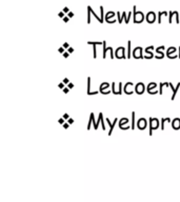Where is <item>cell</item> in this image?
I'll use <instances>...</instances> for the list:
<instances>
[{"mask_svg":"<svg viewBox=\"0 0 180 202\" xmlns=\"http://www.w3.org/2000/svg\"><path fill=\"white\" fill-rule=\"evenodd\" d=\"M63 12H64V13H70V9L68 7H63Z\"/></svg>","mask_w":180,"mask_h":202,"instance_id":"43","label":"cell"},{"mask_svg":"<svg viewBox=\"0 0 180 202\" xmlns=\"http://www.w3.org/2000/svg\"><path fill=\"white\" fill-rule=\"evenodd\" d=\"M154 49H155V47L153 45H150V46H147V47H145V49H144V51H153Z\"/></svg>","mask_w":180,"mask_h":202,"instance_id":"38","label":"cell"},{"mask_svg":"<svg viewBox=\"0 0 180 202\" xmlns=\"http://www.w3.org/2000/svg\"><path fill=\"white\" fill-rule=\"evenodd\" d=\"M68 88H74V84H73L72 82H70L69 84H68Z\"/></svg>","mask_w":180,"mask_h":202,"instance_id":"51","label":"cell"},{"mask_svg":"<svg viewBox=\"0 0 180 202\" xmlns=\"http://www.w3.org/2000/svg\"><path fill=\"white\" fill-rule=\"evenodd\" d=\"M117 121H118L117 118H115V120L113 121V122H111V121H110V118H106V122H108V124L110 125V130H108V136H111V135H112V133H113V130H114L115 125H116V123H117Z\"/></svg>","mask_w":180,"mask_h":202,"instance_id":"9","label":"cell"},{"mask_svg":"<svg viewBox=\"0 0 180 202\" xmlns=\"http://www.w3.org/2000/svg\"><path fill=\"white\" fill-rule=\"evenodd\" d=\"M88 23H91V15H92V13H91V10H90V7L88 5Z\"/></svg>","mask_w":180,"mask_h":202,"instance_id":"32","label":"cell"},{"mask_svg":"<svg viewBox=\"0 0 180 202\" xmlns=\"http://www.w3.org/2000/svg\"><path fill=\"white\" fill-rule=\"evenodd\" d=\"M63 127H64V128L66 130V128H69V127H70V124L69 123H64V124H63Z\"/></svg>","mask_w":180,"mask_h":202,"instance_id":"53","label":"cell"},{"mask_svg":"<svg viewBox=\"0 0 180 202\" xmlns=\"http://www.w3.org/2000/svg\"><path fill=\"white\" fill-rule=\"evenodd\" d=\"M68 52H69L70 54H72V53L74 52V49H73V47H70V49H68Z\"/></svg>","mask_w":180,"mask_h":202,"instance_id":"52","label":"cell"},{"mask_svg":"<svg viewBox=\"0 0 180 202\" xmlns=\"http://www.w3.org/2000/svg\"><path fill=\"white\" fill-rule=\"evenodd\" d=\"M145 52V54H147L149 56H151V57H154V54L152 53V51H144Z\"/></svg>","mask_w":180,"mask_h":202,"instance_id":"39","label":"cell"},{"mask_svg":"<svg viewBox=\"0 0 180 202\" xmlns=\"http://www.w3.org/2000/svg\"><path fill=\"white\" fill-rule=\"evenodd\" d=\"M69 20H70V17L69 16H66L64 18H63V21H64V22H69Z\"/></svg>","mask_w":180,"mask_h":202,"instance_id":"47","label":"cell"},{"mask_svg":"<svg viewBox=\"0 0 180 202\" xmlns=\"http://www.w3.org/2000/svg\"><path fill=\"white\" fill-rule=\"evenodd\" d=\"M69 92H70V88H63V93H64V94H68Z\"/></svg>","mask_w":180,"mask_h":202,"instance_id":"46","label":"cell"},{"mask_svg":"<svg viewBox=\"0 0 180 202\" xmlns=\"http://www.w3.org/2000/svg\"><path fill=\"white\" fill-rule=\"evenodd\" d=\"M69 56H70V53H69V52H64V53H63V57H66V58H68Z\"/></svg>","mask_w":180,"mask_h":202,"instance_id":"48","label":"cell"},{"mask_svg":"<svg viewBox=\"0 0 180 202\" xmlns=\"http://www.w3.org/2000/svg\"><path fill=\"white\" fill-rule=\"evenodd\" d=\"M88 7H90V5H88ZM90 10H91V13H92V14H93V16L95 17L96 19H97V20H98V21H99V22L101 23V18H100V17H99V16H98V15H97V14H96V13H95V12H94V11H93L92 7H90Z\"/></svg>","mask_w":180,"mask_h":202,"instance_id":"26","label":"cell"},{"mask_svg":"<svg viewBox=\"0 0 180 202\" xmlns=\"http://www.w3.org/2000/svg\"><path fill=\"white\" fill-rule=\"evenodd\" d=\"M103 117V114L102 113H99V116H98V120L96 121V124L94 125V130H98V126H99V123L101 122V118Z\"/></svg>","mask_w":180,"mask_h":202,"instance_id":"19","label":"cell"},{"mask_svg":"<svg viewBox=\"0 0 180 202\" xmlns=\"http://www.w3.org/2000/svg\"><path fill=\"white\" fill-rule=\"evenodd\" d=\"M122 94V83H118V95H121Z\"/></svg>","mask_w":180,"mask_h":202,"instance_id":"36","label":"cell"},{"mask_svg":"<svg viewBox=\"0 0 180 202\" xmlns=\"http://www.w3.org/2000/svg\"><path fill=\"white\" fill-rule=\"evenodd\" d=\"M64 49H64L63 46H62V47H59V49H58V52H59V53H61V54H63V53H64Z\"/></svg>","mask_w":180,"mask_h":202,"instance_id":"41","label":"cell"},{"mask_svg":"<svg viewBox=\"0 0 180 202\" xmlns=\"http://www.w3.org/2000/svg\"><path fill=\"white\" fill-rule=\"evenodd\" d=\"M157 19V16L155 12H149V13L145 15V20L147 21V23H154Z\"/></svg>","mask_w":180,"mask_h":202,"instance_id":"7","label":"cell"},{"mask_svg":"<svg viewBox=\"0 0 180 202\" xmlns=\"http://www.w3.org/2000/svg\"><path fill=\"white\" fill-rule=\"evenodd\" d=\"M131 86H133V82H126L124 84V88H123V92H124L126 95H132L134 92L133 91H130L128 88H131Z\"/></svg>","mask_w":180,"mask_h":202,"instance_id":"11","label":"cell"},{"mask_svg":"<svg viewBox=\"0 0 180 202\" xmlns=\"http://www.w3.org/2000/svg\"><path fill=\"white\" fill-rule=\"evenodd\" d=\"M117 17H118V22L122 23V20H123V18H124V17L122 16V14H120L119 12H118V13H117Z\"/></svg>","mask_w":180,"mask_h":202,"instance_id":"34","label":"cell"},{"mask_svg":"<svg viewBox=\"0 0 180 202\" xmlns=\"http://www.w3.org/2000/svg\"><path fill=\"white\" fill-rule=\"evenodd\" d=\"M63 119H66V120H69V119H70V115L69 114H64V115H63Z\"/></svg>","mask_w":180,"mask_h":202,"instance_id":"42","label":"cell"},{"mask_svg":"<svg viewBox=\"0 0 180 202\" xmlns=\"http://www.w3.org/2000/svg\"><path fill=\"white\" fill-rule=\"evenodd\" d=\"M132 130H135V112L132 113Z\"/></svg>","mask_w":180,"mask_h":202,"instance_id":"31","label":"cell"},{"mask_svg":"<svg viewBox=\"0 0 180 202\" xmlns=\"http://www.w3.org/2000/svg\"><path fill=\"white\" fill-rule=\"evenodd\" d=\"M131 45H132V42L131 41H128V55H126V57H128V59H130L132 57V51H131Z\"/></svg>","mask_w":180,"mask_h":202,"instance_id":"25","label":"cell"},{"mask_svg":"<svg viewBox=\"0 0 180 202\" xmlns=\"http://www.w3.org/2000/svg\"><path fill=\"white\" fill-rule=\"evenodd\" d=\"M63 47H64V49H70V47H71V46H70V44L68 42H66L64 43V44H63Z\"/></svg>","mask_w":180,"mask_h":202,"instance_id":"44","label":"cell"},{"mask_svg":"<svg viewBox=\"0 0 180 202\" xmlns=\"http://www.w3.org/2000/svg\"><path fill=\"white\" fill-rule=\"evenodd\" d=\"M73 122H74V120H73V119H71V118H70V119H69V122H68V123H69V124H72Z\"/></svg>","mask_w":180,"mask_h":202,"instance_id":"56","label":"cell"},{"mask_svg":"<svg viewBox=\"0 0 180 202\" xmlns=\"http://www.w3.org/2000/svg\"><path fill=\"white\" fill-rule=\"evenodd\" d=\"M167 15H169V14H167V12H165V11H164V12H159V13H158V17H157L158 23H159V24L161 23V21H162V16H167Z\"/></svg>","mask_w":180,"mask_h":202,"instance_id":"15","label":"cell"},{"mask_svg":"<svg viewBox=\"0 0 180 202\" xmlns=\"http://www.w3.org/2000/svg\"><path fill=\"white\" fill-rule=\"evenodd\" d=\"M177 49L175 47V46H171V47H169L167 51V56L169 57V58H171V56H172V54H174V53H176Z\"/></svg>","mask_w":180,"mask_h":202,"instance_id":"14","label":"cell"},{"mask_svg":"<svg viewBox=\"0 0 180 202\" xmlns=\"http://www.w3.org/2000/svg\"><path fill=\"white\" fill-rule=\"evenodd\" d=\"M174 14H175V11H170V12H169V22H170V23L173 22Z\"/></svg>","mask_w":180,"mask_h":202,"instance_id":"27","label":"cell"},{"mask_svg":"<svg viewBox=\"0 0 180 202\" xmlns=\"http://www.w3.org/2000/svg\"><path fill=\"white\" fill-rule=\"evenodd\" d=\"M99 10H100V18H101V23H103V21H104V9H103V7L102 5H100L99 7Z\"/></svg>","mask_w":180,"mask_h":202,"instance_id":"22","label":"cell"},{"mask_svg":"<svg viewBox=\"0 0 180 202\" xmlns=\"http://www.w3.org/2000/svg\"><path fill=\"white\" fill-rule=\"evenodd\" d=\"M108 88H110V83H108V82H103V83H101V84H100L99 92L101 93V92L105 91V90H108Z\"/></svg>","mask_w":180,"mask_h":202,"instance_id":"16","label":"cell"},{"mask_svg":"<svg viewBox=\"0 0 180 202\" xmlns=\"http://www.w3.org/2000/svg\"><path fill=\"white\" fill-rule=\"evenodd\" d=\"M178 58L180 59V46H179V54H178Z\"/></svg>","mask_w":180,"mask_h":202,"instance_id":"57","label":"cell"},{"mask_svg":"<svg viewBox=\"0 0 180 202\" xmlns=\"http://www.w3.org/2000/svg\"><path fill=\"white\" fill-rule=\"evenodd\" d=\"M88 44H91L93 45V56H94V58L97 57V45H102V43L103 42H93V41H88Z\"/></svg>","mask_w":180,"mask_h":202,"instance_id":"10","label":"cell"},{"mask_svg":"<svg viewBox=\"0 0 180 202\" xmlns=\"http://www.w3.org/2000/svg\"><path fill=\"white\" fill-rule=\"evenodd\" d=\"M169 86H170L171 88H172V91H173V96H172V100H174L175 99V97H176V94H177V92H178V90H179V88H180V82L177 84V86L176 88H174V85L172 84V83H169Z\"/></svg>","mask_w":180,"mask_h":202,"instance_id":"12","label":"cell"},{"mask_svg":"<svg viewBox=\"0 0 180 202\" xmlns=\"http://www.w3.org/2000/svg\"><path fill=\"white\" fill-rule=\"evenodd\" d=\"M108 52H110V55H111V59H114L115 55H114V51H113V47L112 46H110V47H108Z\"/></svg>","mask_w":180,"mask_h":202,"instance_id":"35","label":"cell"},{"mask_svg":"<svg viewBox=\"0 0 180 202\" xmlns=\"http://www.w3.org/2000/svg\"><path fill=\"white\" fill-rule=\"evenodd\" d=\"M147 126V121L145 118H140L139 120L137 121V127L140 130H144Z\"/></svg>","mask_w":180,"mask_h":202,"instance_id":"8","label":"cell"},{"mask_svg":"<svg viewBox=\"0 0 180 202\" xmlns=\"http://www.w3.org/2000/svg\"><path fill=\"white\" fill-rule=\"evenodd\" d=\"M93 118H94V113H91V115H90V120H88V126H86L88 130H91V126H92V122H93Z\"/></svg>","mask_w":180,"mask_h":202,"instance_id":"24","label":"cell"},{"mask_svg":"<svg viewBox=\"0 0 180 202\" xmlns=\"http://www.w3.org/2000/svg\"><path fill=\"white\" fill-rule=\"evenodd\" d=\"M169 83L170 82H164V83H160V90H159V94L162 95L163 93H162V88H163V86H169Z\"/></svg>","mask_w":180,"mask_h":202,"instance_id":"29","label":"cell"},{"mask_svg":"<svg viewBox=\"0 0 180 202\" xmlns=\"http://www.w3.org/2000/svg\"><path fill=\"white\" fill-rule=\"evenodd\" d=\"M145 19V15H144L141 11H137L136 5L133 7V21L134 23H141Z\"/></svg>","mask_w":180,"mask_h":202,"instance_id":"1","label":"cell"},{"mask_svg":"<svg viewBox=\"0 0 180 202\" xmlns=\"http://www.w3.org/2000/svg\"><path fill=\"white\" fill-rule=\"evenodd\" d=\"M149 123H150V136L153 135V130H157L159 127V119L157 118H149Z\"/></svg>","mask_w":180,"mask_h":202,"instance_id":"2","label":"cell"},{"mask_svg":"<svg viewBox=\"0 0 180 202\" xmlns=\"http://www.w3.org/2000/svg\"><path fill=\"white\" fill-rule=\"evenodd\" d=\"M115 57L117 59H128L125 56V47L124 46H119L115 51Z\"/></svg>","mask_w":180,"mask_h":202,"instance_id":"3","label":"cell"},{"mask_svg":"<svg viewBox=\"0 0 180 202\" xmlns=\"http://www.w3.org/2000/svg\"><path fill=\"white\" fill-rule=\"evenodd\" d=\"M145 91V86H144V83L142 82H138L137 84L135 85V93L137 95H142Z\"/></svg>","mask_w":180,"mask_h":202,"instance_id":"6","label":"cell"},{"mask_svg":"<svg viewBox=\"0 0 180 202\" xmlns=\"http://www.w3.org/2000/svg\"><path fill=\"white\" fill-rule=\"evenodd\" d=\"M63 83H64V84H69V83H70V80H69L68 78H66L64 80H63Z\"/></svg>","mask_w":180,"mask_h":202,"instance_id":"50","label":"cell"},{"mask_svg":"<svg viewBox=\"0 0 180 202\" xmlns=\"http://www.w3.org/2000/svg\"><path fill=\"white\" fill-rule=\"evenodd\" d=\"M68 16H69L70 18H72V17L74 16V14H73L72 12H70V13H68Z\"/></svg>","mask_w":180,"mask_h":202,"instance_id":"55","label":"cell"},{"mask_svg":"<svg viewBox=\"0 0 180 202\" xmlns=\"http://www.w3.org/2000/svg\"><path fill=\"white\" fill-rule=\"evenodd\" d=\"M128 118H121V120L119 122V128L122 126H124V124H128Z\"/></svg>","mask_w":180,"mask_h":202,"instance_id":"20","label":"cell"},{"mask_svg":"<svg viewBox=\"0 0 180 202\" xmlns=\"http://www.w3.org/2000/svg\"><path fill=\"white\" fill-rule=\"evenodd\" d=\"M163 49H165V46L161 45V46H159V47H157V49H156V53H157V54H159L160 56H162V57H164V54L162 53V51H163Z\"/></svg>","mask_w":180,"mask_h":202,"instance_id":"21","label":"cell"},{"mask_svg":"<svg viewBox=\"0 0 180 202\" xmlns=\"http://www.w3.org/2000/svg\"><path fill=\"white\" fill-rule=\"evenodd\" d=\"M132 56H133L135 59H144L143 49H142L141 46H137V47H135V49H133V54H132Z\"/></svg>","mask_w":180,"mask_h":202,"instance_id":"4","label":"cell"},{"mask_svg":"<svg viewBox=\"0 0 180 202\" xmlns=\"http://www.w3.org/2000/svg\"><path fill=\"white\" fill-rule=\"evenodd\" d=\"M91 93V78H88V94Z\"/></svg>","mask_w":180,"mask_h":202,"instance_id":"37","label":"cell"},{"mask_svg":"<svg viewBox=\"0 0 180 202\" xmlns=\"http://www.w3.org/2000/svg\"><path fill=\"white\" fill-rule=\"evenodd\" d=\"M58 16L60 17V18H64V12H60V13L58 14Z\"/></svg>","mask_w":180,"mask_h":202,"instance_id":"45","label":"cell"},{"mask_svg":"<svg viewBox=\"0 0 180 202\" xmlns=\"http://www.w3.org/2000/svg\"><path fill=\"white\" fill-rule=\"evenodd\" d=\"M115 16H117V14L115 13V12H108V13L105 14L104 19L108 23H115L116 22V19L114 18Z\"/></svg>","mask_w":180,"mask_h":202,"instance_id":"5","label":"cell"},{"mask_svg":"<svg viewBox=\"0 0 180 202\" xmlns=\"http://www.w3.org/2000/svg\"><path fill=\"white\" fill-rule=\"evenodd\" d=\"M110 93H112V91H110V90H108V91L101 92V94H102V95H108V94H110Z\"/></svg>","mask_w":180,"mask_h":202,"instance_id":"40","label":"cell"},{"mask_svg":"<svg viewBox=\"0 0 180 202\" xmlns=\"http://www.w3.org/2000/svg\"><path fill=\"white\" fill-rule=\"evenodd\" d=\"M174 17H175V21H176V23L178 24L179 23V13L177 12V11H175V14H174Z\"/></svg>","mask_w":180,"mask_h":202,"instance_id":"33","label":"cell"},{"mask_svg":"<svg viewBox=\"0 0 180 202\" xmlns=\"http://www.w3.org/2000/svg\"><path fill=\"white\" fill-rule=\"evenodd\" d=\"M112 93L115 95H118V91H117V88H116V83H115V82L112 83Z\"/></svg>","mask_w":180,"mask_h":202,"instance_id":"28","label":"cell"},{"mask_svg":"<svg viewBox=\"0 0 180 202\" xmlns=\"http://www.w3.org/2000/svg\"><path fill=\"white\" fill-rule=\"evenodd\" d=\"M172 127L173 130H178L180 128V119L179 118H175L173 121H172Z\"/></svg>","mask_w":180,"mask_h":202,"instance_id":"13","label":"cell"},{"mask_svg":"<svg viewBox=\"0 0 180 202\" xmlns=\"http://www.w3.org/2000/svg\"><path fill=\"white\" fill-rule=\"evenodd\" d=\"M102 47H103V58H106V53L108 52V47H106V41H102Z\"/></svg>","mask_w":180,"mask_h":202,"instance_id":"23","label":"cell"},{"mask_svg":"<svg viewBox=\"0 0 180 202\" xmlns=\"http://www.w3.org/2000/svg\"><path fill=\"white\" fill-rule=\"evenodd\" d=\"M132 16H133V12H130V13H128V17H125V18H124V22L126 23V24L130 22V20H131Z\"/></svg>","mask_w":180,"mask_h":202,"instance_id":"30","label":"cell"},{"mask_svg":"<svg viewBox=\"0 0 180 202\" xmlns=\"http://www.w3.org/2000/svg\"><path fill=\"white\" fill-rule=\"evenodd\" d=\"M58 122H59L60 124H64V123H63V117H62V118H60V119L58 120Z\"/></svg>","mask_w":180,"mask_h":202,"instance_id":"54","label":"cell"},{"mask_svg":"<svg viewBox=\"0 0 180 202\" xmlns=\"http://www.w3.org/2000/svg\"><path fill=\"white\" fill-rule=\"evenodd\" d=\"M58 86H59V88H64V83L61 82V83H59L58 84Z\"/></svg>","mask_w":180,"mask_h":202,"instance_id":"49","label":"cell"},{"mask_svg":"<svg viewBox=\"0 0 180 202\" xmlns=\"http://www.w3.org/2000/svg\"><path fill=\"white\" fill-rule=\"evenodd\" d=\"M160 122H161V130H164V124L165 122H171V118H161L160 119Z\"/></svg>","mask_w":180,"mask_h":202,"instance_id":"17","label":"cell"},{"mask_svg":"<svg viewBox=\"0 0 180 202\" xmlns=\"http://www.w3.org/2000/svg\"><path fill=\"white\" fill-rule=\"evenodd\" d=\"M157 88V83H155V82H150L149 85H147V93L150 94L152 92V88Z\"/></svg>","mask_w":180,"mask_h":202,"instance_id":"18","label":"cell"}]
</instances>
